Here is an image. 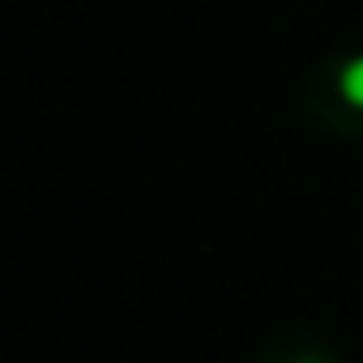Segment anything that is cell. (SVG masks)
<instances>
[{"instance_id": "cell-1", "label": "cell", "mask_w": 363, "mask_h": 363, "mask_svg": "<svg viewBox=\"0 0 363 363\" xmlns=\"http://www.w3.org/2000/svg\"><path fill=\"white\" fill-rule=\"evenodd\" d=\"M337 86H342L346 103L363 107V56H354V60H346V65H342V73H337Z\"/></svg>"}]
</instances>
